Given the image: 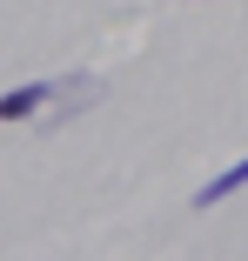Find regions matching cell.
Returning <instances> with one entry per match:
<instances>
[{
    "mask_svg": "<svg viewBox=\"0 0 248 261\" xmlns=\"http://www.w3.org/2000/svg\"><path fill=\"white\" fill-rule=\"evenodd\" d=\"M54 94H61V81H27V87H14V94H0V121H34Z\"/></svg>",
    "mask_w": 248,
    "mask_h": 261,
    "instance_id": "1",
    "label": "cell"
},
{
    "mask_svg": "<svg viewBox=\"0 0 248 261\" xmlns=\"http://www.w3.org/2000/svg\"><path fill=\"white\" fill-rule=\"evenodd\" d=\"M194 7H208V0H194Z\"/></svg>",
    "mask_w": 248,
    "mask_h": 261,
    "instance_id": "3",
    "label": "cell"
},
{
    "mask_svg": "<svg viewBox=\"0 0 248 261\" xmlns=\"http://www.w3.org/2000/svg\"><path fill=\"white\" fill-rule=\"evenodd\" d=\"M241 188H248V154H241L235 168H221L215 181H202V194H194V207H215V201H228V194H241Z\"/></svg>",
    "mask_w": 248,
    "mask_h": 261,
    "instance_id": "2",
    "label": "cell"
}]
</instances>
